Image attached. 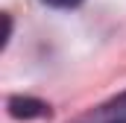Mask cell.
<instances>
[{"label": "cell", "mask_w": 126, "mask_h": 123, "mask_svg": "<svg viewBox=\"0 0 126 123\" xmlns=\"http://www.w3.org/2000/svg\"><path fill=\"white\" fill-rule=\"evenodd\" d=\"M109 123H126V120H109Z\"/></svg>", "instance_id": "cell-4"}, {"label": "cell", "mask_w": 126, "mask_h": 123, "mask_svg": "<svg viewBox=\"0 0 126 123\" xmlns=\"http://www.w3.org/2000/svg\"><path fill=\"white\" fill-rule=\"evenodd\" d=\"M9 114L18 120H32V117H50V106L35 100V97H12L9 100Z\"/></svg>", "instance_id": "cell-1"}, {"label": "cell", "mask_w": 126, "mask_h": 123, "mask_svg": "<svg viewBox=\"0 0 126 123\" xmlns=\"http://www.w3.org/2000/svg\"><path fill=\"white\" fill-rule=\"evenodd\" d=\"M41 3H47V6H56V9H73V6H79L82 0H41Z\"/></svg>", "instance_id": "cell-3"}, {"label": "cell", "mask_w": 126, "mask_h": 123, "mask_svg": "<svg viewBox=\"0 0 126 123\" xmlns=\"http://www.w3.org/2000/svg\"><path fill=\"white\" fill-rule=\"evenodd\" d=\"M103 114H109L111 120H126V94H120L114 103L103 106Z\"/></svg>", "instance_id": "cell-2"}]
</instances>
